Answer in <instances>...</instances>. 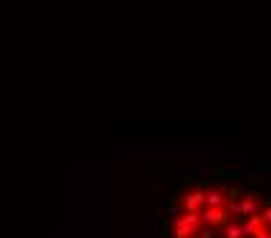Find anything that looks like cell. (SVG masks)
<instances>
[{
  "mask_svg": "<svg viewBox=\"0 0 271 238\" xmlns=\"http://www.w3.org/2000/svg\"><path fill=\"white\" fill-rule=\"evenodd\" d=\"M184 208H186V211H200V208H206V189L198 186V189L189 192V194H184Z\"/></svg>",
  "mask_w": 271,
  "mask_h": 238,
  "instance_id": "obj_2",
  "label": "cell"
},
{
  "mask_svg": "<svg viewBox=\"0 0 271 238\" xmlns=\"http://www.w3.org/2000/svg\"><path fill=\"white\" fill-rule=\"evenodd\" d=\"M216 238H219V236H216ZM222 238H224V236H222Z\"/></svg>",
  "mask_w": 271,
  "mask_h": 238,
  "instance_id": "obj_12",
  "label": "cell"
},
{
  "mask_svg": "<svg viewBox=\"0 0 271 238\" xmlns=\"http://www.w3.org/2000/svg\"><path fill=\"white\" fill-rule=\"evenodd\" d=\"M203 172H206L203 164H192V167H186V170H184V176L178 178V184H181V181H194V178H200Z\"/></svg>",
  "mask_w": 271,
  "mask_h": 238,
  "instance_id": "obj_6",
  "label": "cell"
},
{
  "mask_svg": "<svg viewBox=\"0 0 271 238\" xmlns=\"http://www.w3.org/2000/svg\"><path fill=\"white\" fill-rule=\"evenodd\" d=\"M172 228H176V238H192L194 233H198V228H192V224H178V222H172Z\"/></svg>",
  "mask_w": 271,
  "mask_h": 238,
  "instance_id": "obj_7",
  "label": "cell"
},
{
  "mask_svg": "<svg viewBox=\"0 0 271 238\" xmlns=\"http://www.w3.org/2000/svg\"><path fill=\"white\" fill-rule=\"evenodd\" d=\"M260 228H263V216H260V214L244 216V222H241V233H244V238H255V233Z\"/></svg>",
  "mask_w": 271,
  "mask_h": 238,
  "instance_id": "obj_4",
  "label": "cell"
},
{
  "mask_svg": "<svg viewBox=\"0 0 271 238\" xmlns=\"http://www.w3.org/2000/svg\"><path fill=\"white\" fill-rule=\"evenodd\" d=\"M224 238H244V233H241V222H228L224 224Z\"/></svg>",
  "mask_w": 271,
  "mask_h": 238,
  "instance_id": "obj_8",
  "label": "cell"
},
{
  "mask_svg": "<svg viewBox=\"0 0 271 238\" xmlns=\"http://www.w3.org/2000/svg\"><path fill=\"white\" fill-rule=\"evenodd\" d=\"M176 214H178V202H167V206L162 208V216H164V222H172V219H176Z\"/></svg>",
  "mask_w": 271,
  "mask_h": 238,
  "instance_id": "obj_9",
  "label": "cell"
},
{
  "mask_svg": "<svg viewBox=\"0 0 271 238\" xmlns=\"http://www.w3.org/2000/svg\"><path fill=\"white\" fill-rule=\"evenodd\" d=\"M200 219H203V224H208V228H224V224L230 222L228 208H200Z\"/></svg>",
  "mask_w": 271,
  "mask_h": 238,
  "instance_id": "obj_1",
  "label": "cell"
},
{
  "mask_svg": "<svg viewBox=\"0 0 271 238\" xmlns=\"http://www.w3.org/2000/svg\"><path fill=\"white\" fill-rule=\"evenodd\" d=\"M255 238H271V230L260 228V230H258V233H255Z\"/></svg>",
  "mask_w": 271,
  "mask_h": 238,
  "instance_id": "obj_11",
  "label": "cell"
},
{
  "mask_svg": "<svg viewBox=\"0 0 271 238\" xmlns=\"http://www.w3.org/2000/svg\"><path fill=\"white\" fill-rule=\"evenodd\" d=\"M260 216H263V228L271 230V208H263V211H260Z\"/></svg>",
  "mask_w": 271,
  "mask_h": 238,
  "instance_id": "obj_10",
  "label": "cell"
},
{
  "mask_svg": "<svg viewBox=\"0 0 271 238\" xmlns=\"http://www.w3.org/2000/svg\"><path fill=\"white\" fill-rule=\"evenodd\" d=\"M260 211L263 208L258 206V197L252 194V192L244 194V200H241V216H252V214H260Z\"/></svg>",
  "mask_w": 271,
  "mask_h": 238,
  "instance_id": "obj_5",
  "label": "cell"
},
{
  "mask_svg": "<svg viewBox=\"0 0 271 238\" xmlns=\"http://www.w3.org/2000/svg\"><path fill=\"white\" fill-rule=\"evenodd\" d=\"M228 206V189H206V208H224Z\"/></svg>",
  "mask_w": 271,
  "mask_h": 238,
  "instance_id": "obj_3",
  "label": "cell"
}]
</instances>
